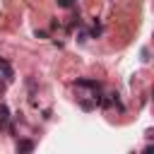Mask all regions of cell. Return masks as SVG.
Wrapping results in <instances>:
<instances>
[{
    "label": "cell",
    "instance_id": "8992f818",
    "mask_svg": "<svg viewBox=\"0 0 154 154\" xmlns=\"http://www.w3.org/2000/svg\"><path fill=\"white\" fill-rule=\"evenodd\" d=\"M89 36H91V38H96V36H101V24H99V22H94V26H91V31H89Z\"/></svg>",
    "mask_w": 154,
    "mask_h": 154
},
{
    "label": "cell",
    "instance_id": "5b68a950",
    "mask_svg": "<svg viewBox=\"0 0 154 154\" xmlns=\"http://www.w3.org/2000/svg\"><path fill=\"white\" fill-rule=\"evenodd\" d=\"M79 108L82 111H91V108H96V101L91 99V101H79Z\"/></svg>",
    "mask_w": 154,
    "mask_h": 154
},
{
    "label": "cell",
    "instance_id": "3957f363",
    "mask_svg": "<svg viewBox=\"0 0 154 154\" xmlns=\"http://www.w3.org/2000/svg\"><path fill=\"white\" fill-rule=\"evenodd\" d=\"M75 84H77V87H87V89H101V84H99L96 79H77Z\"/></svg>",
    "mask_w": 154,
    "mask_h": 154
},
{
    "label": "cell",
    "instance_id": "6da1fadb",
    "mask_svg": "<svg viewBox=\"0 0 154 154\" xmlns=\"http://www.w3.org/2000/svg\"><path fill=\"white\" fill-rule=\"evenodd\" d=\"M0 75H2V79H5L7 84L14 79V70H12V65H10L5 58H0Z\"/></svg>",
    "mask_w": 154,
    "mask_h": 154
},
{
    "label": "cell",
    "instance_id": "52a82bcc",
    "mask_svg": "<svg viewBox=\"0 0 154 154\" xmlns=\"http://www.w3.org/2000/svg\"><path fill=\"white\" fill-rule=\"evenodd\" d=\"M55 2H58V7H65V10L75 7V0H55Z\"/></svg>",
    "mask_w": 154,
    "mask_h": 154
},
{
    "label": "cell",
    "instance_id": "ba28073f",
    "mask_svg": "<svg viewBox=\"0 0 154 154\" xmlns=\"http://www.w3.org/2000/svg\"><path fill=\"white\" fill-rule=\"evenodd\" d=\"M36 36H38V38H46V36H48V31H43V29H36Z\"/></svg>",
    "mask_w": 154,
    "mask_h": 154
},
{
    "label": "cell",
    "instance_id": "277c9868",
    "mask_svg": "<svg viewBox=\"0 0 154 154\" xmlns=\"http://www.w3.org/2000/svg\"><path fill=\"white\" fill-rule=\"evenodd\" d=\"M34 147H36V144H34L31 140H19V142H17V152H34Z\"/></svg>",
    "mask_w": 154,
    "mask_h": 154
},
{
    "label": "cell",
    "instance_id": "7a4b0ae2",
    "mask_svg": "<svg viewBox=\"0 0 154 154\" xmlns=\"http://www.w3.org/2000/svg\"><path fill=\"white\" fill-rule=\"evenodd\" d=\"M10 125V111L5 103H0V128H7Z\"/></svg>",
    "mask_w": 154,
    "mask_h": 154
}]
</instances>
